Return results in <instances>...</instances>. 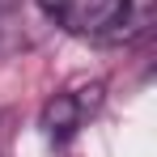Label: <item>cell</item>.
<instances>
[{"instance_id":"cell-1","label":"cell","mask_w":157,"mask_h":157,"mask_svg":"<svg viewBox=\"0 0 157 157\" xmlns=\"http://www.w3.org/2000/svg\"><path fill=\"white\" fill-rule=\"evenodd\" d=\"M102 102V85H89V89H64V94H55L51 102L43 106V132H47V140L55 144H64V140H72L77 128L85 123V115H94Z\"/></svg>"},{"instance_id":"cell-2","label":"cell","mask_w":157,"mask_h":157,"mask_svg":"<svg viewBox=\"0 0 157 157\" xmlns=\"http://www.w3.org/2000/svg\"><path fill=\"white\" fill-rule=\"evenodd\" d=\"M123 0H55V26L77 38H106L119 21Z\"/></svg>"},{"instance_id":"cell-3","label":"cell","mask_w":157,"mask_h":157,"mask_svg":"<svg viewBox=\"0 0 157 157\" xmlns=\"http://www.w3.org/2000/svg\"><path fill=\"white\" fill-rule=\"evenodd\" d=\"M157 26V0H123L119 21L110 26L106 43H136Z\"/></svg>"}]
</instances>
